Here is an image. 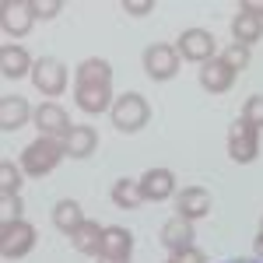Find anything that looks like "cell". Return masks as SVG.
<instances>
[{
	"instance_id": "6da1fadb",
	"label": "cell",
	"mask_w": 263,
	"mask_h": 263,
	"mask_svg": "<svg viewBox=\"0 0 263 263\" xmlns=\"http://www.w3.org/2000/svg\"><path fill=\"white\" fill-rule=\"evenodd\" d=\"M63 155H67L63 151V141H57V137H35V141L21 151V172L32 176V179H42V176H49L60 165Z\"/></svg>"
},
{
	"instance_id": "7a4b0ae2",
	"label": "cell",
	"mask_w": 263,
	"mask_h": 263,
	"mask_svg": "<svg viewBox=\"0 0 263 263\" xmlns=\"http://www.w3.org/2000/svg\"><path fill=\"white\" fill-rule=\"evenodd\" d=\"M109 116H112V126H116L120 134H137V130H144L147 120H151V105H147L144 95L126 91V95H120V99L112 102Z\"/></svg>"
},
{
	"instance_id": "3957f363",
	"label": "cell",
	"mask_w": 263,
	"mask_h": 263,
	"mask_svg": "<svg viewBox=\"0 0 263 263\" xmlns=\"http://www.w3.org/2000/svg\"><path fill=\"white\" fill-rule=\"evenodd\" d=\"M35 249V228L25 218H7L0 224V253L4 260H25Z\"/></svg>"
},
{
	"instance_id": "277c9868",
	"label": "cell",
	"mask_w": 263,
	"mask_h": 263,
	"mask_svg": "<svg viewBox=\"0 0 263 263\" xmlns=\"http://www.w3.org/2000/svg\"><path fill=\"white\" fill-rule=\"evenodd\" d=\"M256 155H260V130L239 116L228 130V158L235 165H249L256 162Z\"/></svg>"
},
{
	"instance_id": "5b68a950",
	"label": "cell",
	"mask_w": 263,
	"mask_h": 263,
	"mask_svg": "<svg viewBox=\"0 0 263 263\" xmlns=\"http://www.w3.org/2000/svg\"><path fill=\"white\" fill-rule=\"evenodd\" d=\"M179 53H176V46H168V42H155V46H147L144 49V74L151 78V81H172L176 74H179Z\"/></svg>"
},
{
	"instance_id": "8992f818",
	"label": "cell",
	"mask_w": 263,
	"mask_h": 263,
	"mask_svg": "<svg viewBox=\"0 0 263 263\" xmlns=\"http://www.w3.org/2000/svg\"><path fill=\"white\" fill-rule=\"evenodd\" d=\"M176 53H179L182 60L190 63H207L218 57V42H214V35L207 32V28H186L179 35V42H176Z\"/></svg>"
},
{
	"instance_id": "52a82bcc",
	"label": "cell",
	"mask_w": 263,
	"mask_h": 263,
	"mask_svg": "<svg viewBox=\"0 0 263 263\" xmlns=\"http://www.w3.org/2000/svg\"><path fill=\"white\" fill-rule=\"evenodd\" d=\"M32 84H35L39 95H49V99L63 95V88H67V67L60 60H53V57H42L32 67Z\"/></svg>"
},
{
	"instance_id": "ba28073f",
	"label": "cell",
	"mask_w": 263,
	"mask_h": 263,
	"mask_svg": "<svg viewBox=\"0 0 263 263\" xmlns=\"http://www.w3.org/2000/svg\"><path fill=\"white\" fill-rule=\"evenodd\" d=\"M32 120L39 126V137H57V141H63V137L70 134V126H74L70 116H67V109L57 105V102H42Z\"/></svg>"
},
{
	"instance_id": "9c48e42d",
	"label": "cell",
	"mask_w": 263,
	"mask_h": 263,
	"mask_svg": "<svg viewBox=\"0 0 263 263\" xmlns=\"http://www.w3.org/2000/svg\"><path fill=\"white\" fill-rule=\"evenodd\" d=\"M32 21H35V14H32V4L28 0H4L0 4V25H4L7 35H14V39L28 35L32 32Z\"/></svg>"
},
{
	"instance_id": "30bf717a",
	"label": "cell",
	"mask_w": 263,
	"mask_h": 263,
	"mask_svg": "<svg viewBox=\"0 0 263 263\" xmlns=\"http://www.w3.org/2000/svg\"><path fill=\"white\" fill-rule=\"evenodd\" d=\"M137 186H141V197L144 203H162L168 200L172 193H176V176H172V168H147L141 179H137Z\"/></svg>"
},
{
	"instance_id": "8fae6325",
	"label": "cell",
	"mask_w": 263,
	"mask_h": 263,
	"mask_svg": "<svg viewBox=\"0 0 263 263\" xmlns=\"http://www.w3.org/2000/svg\"><path fill=\"white\" fill-rule=\"evenodd\" d=\"M176 214L186 218V221H200L211 214V193L203 190V186H186L179 190V197H176Z\"/></svg>"
},
{
	"instance_id": "7c38bea8",
	"label": "cell",
	"mask_w": 263,
	"mask_h": 263,
	"mask_svg": "<svg viewBox=\"0 0 263 263\" xmlns=\"http://www.w3.org/2000/svg\"><path fill=\"white\" fill-rule=\"evenodd\" d=\"M232 84H235V70H232L221 57H214V60H207L200 67V88H203V91H211V95H224Z\"/></svg>"
},
{
	"instance_id": "4fadbf2b",
	"label": "cell",
	"mask_w": 263,
	"mask_h": 263,
	"mask_svg": "<svg viewBox=\"0 0 263 263\" xmlns=\"http://www.w3.org/2000/svg\"><path fill=\"white\" fill-rule=\"evenodd\" d=\"M74 102H78V109L99 116V112H105V109H112L116 99H112L109 84H74Z\"/></svg>"
},
{
	"instance_id": "5bb4252c",
	"label": "cell",
	"mask_w": 263,
	"mask_h": 263,
	"mask_svg": "<svg viewBox=\"0 0 263 263\" xmlns=\"http://www.w3.org/2000/svg\"><path fill=\"white\" fill-rule=\"evenodd\" d=\"M95 147H99V134H95V126H88V123H74L70 134L63 137L67 158H88V155H95Z\"/></svg>"
},
{
	"instance_id": "9a60e30c",
	"label": "cell",
	"mask_w": 263,
	"mask_h": 263,
	"mask_svg": "<svg viewBox=\"0 0 263 263\" xmlns=\"http://www.w3.org/2000/svg\"><path fill=\"white\" fill-rule=\"evenodd\" d=\"M193 221H186V218H179V214H172L168 221L162 224V246L168 249V253H182V249H190L193 246Z\"/></svg>"
},
{
	"instance_id": "2e32d148",
	"label": "cell",
	"mask_w": 263,
	"mask_h": 263,
	"mask_svg": "<svg viewBox=\"0 0 263 263\" xmlns=\"http://www.w3.org/2000/svg\"><path fill=\"white\" fill-rule=\"evenodd\" d=\"M32 67L35 60L28 57V49L25 46H4L0 49V74L7 78V81H18V78H32Z\"/></svg>"
},
{
	"instance_id": "e0dca14e",
	"label": "cell",
	"mask_w": 263,
	"mask_h": 263,
	"mask_svg": "<svg viewBox=\"0 0 263 263\" xmlns=\"http://www.w3.org/2000/svg\"><path fill=\"white\" fill-rule=\"evenodd\" d=\"M28 116H35V112L28 109V102L21 99V95H4V102H0V130L4 134L21 130L28 123Z\"/></svg>"
},
{
	"instance_id": "ac0fdd59",
	"label": "cell",
	"mask_w": 263,
	"mask_h": 263,
	"mask_svg": "<svg viewBox=\"0 0 263 263\" xmlns=\"http://www.w3.org/2000/svg\"><path fill=\"white\" fill-rule=\"evenodd\" d=\"M130 253H134V232L130 228H120V224H109L105 235H102L99 256H123V260H130Z\"/></svg>"
},
{
	"instance_id": "d6986e66",
	"label": "cell",
	"mask_w": 263,
	"mask_h": 263,
	"mask_svg": "<svg viewBox=\"0 0 263 263\" xmlns=\"http://www.w3.org/2000/svg\"><path fill=\"white\" fill-rule=\"evenodd\" d=\"M102 235H105V228H102L99 221H88V218H84V224L70 235V242H74V249L84 253V256H99L102 253Z\"/></svg>"
},
{
	"instance_id": "ffe728a7",
	"label": "cell",
	"mask_w": 263,
	"mask_h": 263,
	"mask_svg": "<svg viewBox=\"0 0 263 263\" xmlns=\"http://www.w3.org/2000/svg\"><path fill=\"white\" fill-rule=\"evenodd\" d=\"M263 39V18L256 14H246L239 11L235 18H232V42H242V46H253V42Z\"/></svg>"
},
{
	"instance_id": "44dd1931",
	"label": "cell",
	"mask_w": 263,
	"mask_h": 263,
	"mask_svg": "<svg viewBox=\"0 0 263 263\" xmlns=\"http://www.w3.org/2000/svg\"><path fill=\"white\" fill-rule=\"evenodd\" d=\"M53 224L60 228L63 235H74L78 228L84 224V211L78 200H60L57 207H53Z\"/></svg>"
},
{
	"instance_id": "7402d4cb",
	"label": "cell",
	"mask_w": 263,
	"mask_h": 263,
	"mask_svg": "<svg viewBox=\"0 0 263 263\" xmlns=\"http://www.w3.org/2000/svg\"><path fill=\"white\" fill-rule=\"evenodd\" d=\"M74 78H78V84H112V67L102 57H91V60L78 63Z\"/></svg>"
},
{
	"instance_id": "603a6c76",
	"label": "cell",
	"mask_w": 263,
	"mask_h": 263,
	"mask_svg": "<svg viewBox=\"0 0 263 263\" xmlns=\"http://www.w3.org/2000/svg\"><path fill=\"white\" fill-rule=\"evenodd\" d=\"M109 197H112V203L123 207V211H137V207L144 203L137 179H116V182H112V190H109Z\"/></svg>"
},
{
	"instance_id": "cb8c5ba5",
	"label": "cell",
	"mask_w": 263,
	"mask_h": 263,
	"mask_svg": "<svg viewBox=\"0 0 263 263\" xmlns=\"http://www.w3.org/2000/svg\"><path fill=\"white\" fill-rule=\"evenodd\" d=\"M0 193L4 197H18L21 193V165L0 162Z\"/></svg>"
},
{
	"instance_id": "d4e9b609",
	"label": "cell",
	"mask_w": 263,
	"mask_h": 263,
	"mask_svg": "<svg viewBox=\"0 0 263 263\" xmlns=\"http://www.w3.org/2000/svg\"><path fill=\"white\" fill-rule=\"evenodd\" d=\"M218 57H221V60L228 63L235 74H239V70H246V67H249V60H253V57H249V46H242V42H232V46H224Z\"/></svg>"
},
{
	"instance_id": "484cf974",
	"label": "cell",
	"mask_w": 263,
	"mask_h": 263,
	"mask_svg": "<svg viewBox=\"0 0 263 263\" xmlns=\"http://www.w3.org/2000/svg\"><path fill=\"white\" fill-rule=\"evenodd\" d=\"M242 120L253 123L256 130H263V95H249L242 105Z\"/></svg>"
},
{
	"instance_id": "4316f807",
	"label": "cell",
	"mask_w": 263,
	"mask_h": 263,
	"mask_svg": "<svg viewBox=\"0 0 263 263\" xmlns=\"http://www.w3.org/2000/svg\"><path fill=\"white\" fill-rule=\"evenodd\" d=\"M32 4V14L39 21H53L63 11V0H28Z\"/></svg>"
},
{
	"instance_id": "83f0119b",
	"label": "cell",
	"mask_w": 263,
	"mask_h": 263,
	"mask_svg": "<svg viewBox=\"0 0 263 263\" xmlns=\"http://www.w3.org/2000/svg\"><path fill=\"white\" fill-rule=\"evenodd\" d=\"M123 11L134 14V18H144V14L155 11V0H123Z\"/></svg>"
},
{
	"instance_id": "f1b7e54d",
	"label": "cell",
	"mask_w": 263,
	"mask_h": 263,
	"mask_svg": "<svg viewBox=\"0 0 263 263\" xmlns=\"http://www.w3.org/2000/svg\"><path fill=\"white\" fill-rule=\"evenodd\" d=\"M172 263H207V256H203L197 246H190V249H182V253H172Z\"/></svg>"
},
{
	"instance_id": "f546056e",
	"label": "cell",
	"mask_w": 263,
	"mask_h": 263,
	"mask_svg": "<svg viewBox=\"0 0 263 263\" xmlns=\"http://www.w3.org/2000/svg\"><path fill=\"white\" fill-rule=\"evenodd\" d=\"M4 203L11 207V218H21V197H4Z\"/></svg>"
},
{
	"instance_id": "4dcf8cb0",
	"label": "cell",
	"mask_w": 263,
	"mask_h": 263,
	"mask_svg": "<svg viewBox=\"0 0 263 263\" xmlns=\"http://www.w3.org/2000/svg\"><path fill=\"white\" fill-rule=\"evenodd\" d=\"M99 263H130V260H123V256H99Z\"/></svg>"
},
{
	"instance_id": "1f68e13d",
	"label": "cell",
	"mask_w": 263,
	"mask_h": 263,
	"mask_svg": "<svg viewBox=\"0 0 263 263\" xmlns=\"http://www.w3.org/2000/svg\"><path fill=\"white\" fill-rule=\"evenodd\" d=\"M253 246H256V256H260V260H263V232H260V235H256V242H253Z\"/></svg>"
},
{
	"instance_id": "d6a6232c",
	"label": "cell",
	"mask_w": 263,
	"mask_h": 263,
	"mask_svg": "<svg viewBox=\"0 0 263 263\" xmlns=\"http://www.w3.org/2000/svg\"><path fill=\"white\" fill-rule=\"evenodd\" d=\"M224 263H263V260H249V256H239V260H224Z\"/></svg>"
},
{
	"instance_id": "836d02e7",
	"label": "cell",
	"mask_w": 263,
	"mask_h": 263,
	"mask_svg": "<svg viewBox=\"0 0 263 263\" xmlns=\"http://www.w3.org/2000/svg\"><path fill=\"white\" fill-rule=\"evenodd\" d=\"M260 232H263V221H260Z\"/></svg>"
},
{
	"instance_id": "e575fe53",
	"label": "cell",
	"mask_w": 263,
	"mask_h": 263,
	"mask_svg": "<svg viewBox=\"0 0 263 263\" xmlns=\"http://www.w3.org/2000/svg\"><path fill=\"white\" fill-rule=\"evenodd\" d=\"M168 263H172V260H168Z\"/></svg>"
}]
</instances>
